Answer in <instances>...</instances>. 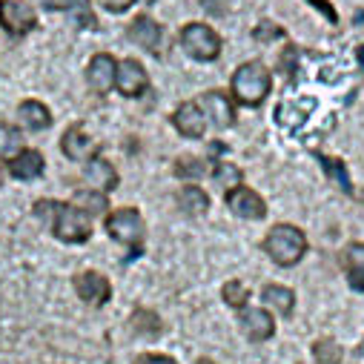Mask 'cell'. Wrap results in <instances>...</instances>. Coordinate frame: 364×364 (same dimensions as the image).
<instances>
[{
  "label": "cell",
  "instance_id": "6da1fadb",
  "mask_svg": "<svg viewBox=\"0 0 364 364\" xmlns=\"http://www.w3.org/2000/svg\"><path fill=\"white\" fill-rule=\"evenodd\" d=\"M35 215L41 221L49 224L52 235L63 244H83L92 238V224H89V215L83 210H77L75 204H63V201H49L41 198L35 201Z\"/></svg>",
  "mask_w": 364,
  "mask_h": 364
},
{
  "label": "cell",
  "instance_id": "7a4b0ae2",
  "mask_svg": "<svg viewBox=\"0 0 364 364\" xmlns=\"http://www.w3.org/2000/svg\"><path fill=\"white\" fill-rule=\"evenodd\" d=\"M264 250L279 267H293L307 252V235L293 224H276L264 238Z\"/></svg>",
  "mask_w": 364,
  "mask_h": 364
},
{
  "label": "cell",
  "instance_id": "3957f363",
  "mask_svg": "<svg viewBox=\"0 0 364 364\" xmlns=\"http://www.w3.org/2000/svg\"><path fill=\"white\" fill-rule=\"evenodd\" d=\"M269 86H272V75L261 63H244L232 75V92L244 107L264 104V98L269 95Z\"/></svg>",
  "mask_w": 364,
  "mask_h": 364
},
{
  "label": "cell",
  "instance_id": "277c9868",
  "mask_svg": "<svg viewBox=\"0 0 364 364\" xmlns=\"http://www.w3.org/2000/svg\"><path fill=\"white\" fill-rule=\"evenodd\" d=\"M107 232H109V238H115L118 244H127L132 250L129 258H138L141 255V244H144L146 227H144V218H141L138 210L124 207V210L109 213L107 215Z\"/></svg>",
  "mask_w": 364,
  "mask_h": 364
},
{
  "label": "cell",
  "instance_id": "5b68a950",
  "mask_svg": "<svg viewBox=\"0 0 364 364\" xmlns=\"http://www.w3.org/2000/svg\"><path fill=\"white\" fill-rule=\"evenodd\" d=\"M181 46L196 60H215L221 55V38L207 23H187L181 29Z\"/></svg>",
  "mask_w": 364,
  "mask_h": 364
},
{
  "label": "cell",
  "instance_id": "8992f818",
  "mask_svg": "<svg viewBox=\"0 0 364 364\" xmlns=\"http://www.w3.org/2000/svg\"><path fill=\"white\" fill-rule=\"evenodd\" d=\"M38 15L26 0H0V29L9 32L12 38H26L35 32Z\"/></svg>",
  "mask_w": 364,
  "mask_h": 364
},
{
  "label": "cell",
  "instance_id": "52a82bcc",
  "mask_svg": "<svg viewBox=\"0 0 364 364\" xmlns=\"http://www.w3.org/2000/svg\"><path fill=\"white\" fill-rule=\"evenodd\" d=\"M72 284H75L77 299H83L86 304H92V307H104V304L112 299V284H109V279L101 276V272H95V269L77 272Z\"/></svg>",
  "mask_w": 364,
  "mask_h": 364
},
{
  "label": "cell",
  "instance_id": "ba28073f",
  "mask_svg": "<svg viewBox=\"0 0 364 364\" xmlns=\"http://www.w3.org/2000/svg\"><path fill=\"white\" fill-rule=\"evenodd\" d=\"M115 86H118V92L124 98H138L146 92V86H149V75L146 69L135 60V58H127L118 63V75H115Z\"/></svg>",
  "mask_w": 364,
  "mask_h": 364
},
{
  "label": "cell",
  "instance_id": "9c48e42d",
  "mask_svg": "<svg viewBox=\"0 0 364 364\" xmlns=\"http://www.w3.org/2000/svg\"><path fill=\"white\" fill-rule=\"evenodd\" d=\"M115 75H118V60L107 52H98L92 60H89V69H86V83L92 92L98 95H107L109 89L115 86Z\"/></svg>",
  "mask_w": 364,
  "mask_h": 364
},
{
  "label": "cell",
  "instance_id": "30bf717a",
  "mask_svg": "<svg viewBox=\"0 0 364 364\" xmlns=\"http://www.w3.org/2000/svg\"><path fill=\"white\" fill-rule=\"evenodd\" d=\"M227 207L238 215V218H250V221H261L267 215V204L264 198L250 190V187H235L227 193Z\"/></svg>",
  "mask_w": 364,
  "mask_h": 364
},
{
  "label": "cell",
  "instance_id": "8fae6325",
  "mask_svg": "<svg viewBox=\"0 0 364 364\" xmlns=\"http://www.w3.org/2000/svg\"><path fill=\"white\" fill-rule=\"evenodd\" d=\"M198 107H201L204 115H210V121L218 129H227V127L235 124V107L224 92H218V89H210V92L198 101Z\"/></svg>",
  "mask_w": 364,
  "mask_h": 364
},
{
  "label": "cell",
  "instance_id": "7c38bea8",
  "mask_svg": "<svg viewBox=\"0 0 364 364\" xmlns=\"http://www.w3.org/2000/svg\"><path fill=\"white\" fill-rule=\"evenodd\" d=\"M60 149L69 161H89L98 155V144L83 132V127H69L60 138Z\"/></svg>",
  "mask_w": 364,
  "mask_h": 364
},
{
  "label": "cell",
  "instance_id": "4fadbf2b",
  "mask_svg": "<svg viewBox=\"0 0 364 364\" xmlns=\"http://www.w3.org/2000/svg\"><path fill=\"white\" fill-rule=\"evenodd\" d=\"M83 178H86V184L92 187V190H98V193H112V190L118 187V172H115V166H112L107 158H101V155L89 158V164H86V169H83Z\"/></svg>",
  "mask_w": 364,
  "mask_h": 364
},
{
  "label": "cell",
  "instance_id": "5bb4252c",
  "mask_svg": "<svg viewBox=\"0 0 364 364\" xmlns=\"http://www.w3.org/2000/svg\"><path fill=\"white\" fill-rule=\"evenodd\" d=\"M43 169H46V161L38 149H23V152H18L15 158L6 161V172L18 181H35V178L43 175Z\"/></svg>",
  "mask_w": 364,
  "mask_h": 364
},
{
  "label": "cell",
  "instance_id": "9a60e30c",
  "mask_svg": "<svg viewBox=\"0 0 364 364\" xmlns=\"http://www.w3.org/2000/svg\"><path fill=\"white\" fill-rule=\"evenodd\" d=\"M172 124H175V129L184 135V138H204V129H207V118H204L201 107L193 104V101L190 104H181L175 109Z\"/></svg>",
  "mask_w": 364,
  "mask_h": 364
},
{
  "label": "cell",
  "instance_id": "2e32d148",
  "mask_svg": "<svg viewBox=\"0 0 364 364\" xmlns=\"http://www.w3.org/2000/svg\"><path fill=\"white\" fill-rule=\"evenodd\" d=\"M241 330L250 341H267L272 338V333H276V321H272V316L267 310H258V307H250L241 313Z\"/></svg>",
  "mask_w": 364,
  "mask_h": 364
},
{
  "label": "cell",
  "instance_id": "e0dca14e",
  "mask_svg": "<svg viewBox=\"0 0 364 364\" xmlns=\"http://www.w3.org/2000/svg\"><path fill=\"white\" fill-rule=\"evenodd\" d=\"M127 35H129V38H132L138 46H144L146 52L158 55V49H161V26H158L152 18H146V15H138V18L129 23Z\"/></svg>",
  "mask_w": 364,
  "mask_h": 364
},
{
  "label": "cell",
  "instance_id": "ac0fdd59",
  "mask_svg": "<svg viewBox=\"0 0 364 364\" xmlns=\"http://www.w3.org/2000/svg\"><path fill=\"white\" fill-rule=\"evenodd\" d=\"M41 6L49 9V12H72L77 26H83V29H95L98 26L92 9H89V0H41Z\"/></svg>",
  "mask_w": 364,
  "mask_h": 364
},
{
  "label": "cell",
  "instance_id": "d6986e66",
  "mask_svg": "<svg viewBox=\"0 0 364 364\" xmlns=\"http://www.w3.org/2000/svg\"><path fill=\"white\" fill-rule=\"evenodd\" d=\"M18 118H21V124H23L26 129H32V132H41V129H49V127H52V112H49V107L41 104V101H21Z\"/></svg>",
  "mask_w": 364,
  "mask_h": 364
},
{
  "label": "cell",
  "instance_id": "ffe728a7",
  "mask_svg": "<svg viewBox=\"0 0 364 364\" xmlns=\"http://www.w3.org/2000/svg\"><path fill=\"white\" fill-rule=\"evenodd\" d=\"M344 269H347V282L353 290H364V244L355 241L344 252Z\"/></svg>",
  "mask_w": 364,
  "mask_h": 364
},
{
  "label": "cell",
  "instance_id": "44dd1931",
  "mask_svg": "<svg viewBox=\"0 0 364 364\" xmlns=\"http://www.w3.org/2000/svg\"><path fill=\"white\" fill-rule=\"evenodd\" d=\"M261 299H264V304H269L272 310H279L282 316H290L293 307H296V293L287 290V287H282V284H267L264 293H261Z\"/></svg>",
  "mask_w": 364,
  "mask_h": 364
},
{
  "label": "cell",
  "instance_id": "7402d4cb",
  "mask_svg": "<svg viewBox=\"0 0 364 364\" xmlns=\"http://www.w3.org/2000/svg\"><path fill=\"white\" fill-rule=\"evenodd\" d=\"M23 132H21V127H15V124H9V121H0V158L4 161H9V158H15L18 152H23Z\"/></svg>",
  "mask_w": 364,
  "mask_h": 364
},
{
  "label": "cell",
  "instance_id": "603a6c76",
  "mask_svg": "<svg viewBox=\"0 0 364 364\" xmlns=\"http://www.w3.org/2000/svg\"><path fill=\"white\" fill-rule=\"evenodd\" d=\"M178 204H181V210H184L187 215H204V213H207V207H210V196H207L201 187L190 184V187L181 190Z\"/></svg>",
  "mask_w": 364,
  "mask_h": 364
},
{
  "label": "cell",
  "instance_id": "cb8c5ba5",
  "mask_svg": "<svg viewBox=\"0 0 364 364\" xmlns=\"http://www.w3.org/2000/svg\"><path fill=\"white\" fill-rule=\"evenodd\" d=\"M72 204H75L77 210H83L86 215H101V213H107V207H109L107 193H98V190H80V193H75Z\"/></svg>",
  "mask_w": 364,
  "mask_h": 364
},
{
  "label": "cell",
  "instance_id": "d4e9b609",
  "mask_svg": "<svg viewBox=\"0 0 364 364\" xmlns=\"http://www.w3.org/2000/svg\"><path fill=\"white\" fill-rule=\"evenodd\" d=\"M318 164H321V169L327 172V178L333 181V184H336L338 190H344V193H353V184H350V172H347V166H344L338 158H330V155H318Z\"/></svg>",
  "mask_w": 364,
  "mask_h": 364
},
{
  "label": "cell",
  "instance_id": "484cf974",
  "mask_svg": "<svg viewBox=\"0 0 364 364\" xmlns=\"http://www.w3.org/2000/svg\"><path fill=\"white\" fill-rule=\"evenodd\" d=\"M213 178H215V184H221L227 190H235L241 184V169L230 161H218L215 169H213Z\"/></svg>",
  "mask_w": 364,
  "mask_h": 364
},
{
  "label": "cell",
  "instance_id": "4316f807",
  "mask_svg": "<svg viewBox=\"0 0 364 364\" xmlns=\"http://www.w3.org/2000/svg\"><path fill=\"white\" fill-rule=\"evenodd\" d=\"M132 324H135V330L144 333V336H155V333L161 330V321H158V316H155L152 310H135V313H132Z\"/></svg>",
  "mask_w": 364,
  "mask_h": 364
},
{
  "label": "cell",
  "instance_id": "83f0119b",
  "mask_svg": "<svg viewBox=\"0 0 364 364\" xmlns=\"http://www.w3.org/2000/svg\"><path fill=\"white\" fill-rule=\"evenodd\" d=\"M313 355L318 358V364H338V361H341V347H338L336 341L324 338V341H316Z\"/></svg>",
  "mask_w": 364,
  "mask_h": 364
},
{
  "label": "cell",
  "instance_id": "f1b7e54d",
  "mask_svg": "<svg viewBox=\"0 0 364 364\" xmlns=\"http://www.w3.org/2000/svg\"><path fill=\"white\" fill-rule=\"evenodd\" d=\"M207 172V164L198 161V158H181L175 164V175L178 178H201Z\"/></svg>",
  "mask_w": 364,
  "mask_h": 364
},
{
  "label": "cell",
  "instance_id": "f546056e",
  "mask_svg": "<svg viewBox=\"0 0 364 364\" xmlns=\"http://www.w3.org/2000/svg\"><path fill=\"white\" fill-rule=\"evenodd\" d=\"M247 299H250V290H247L241 282H227V284H224V301H227L230 307H244Z\"/></svg>",
  "mask_w": 364,
  "mask_h": 364
},
{
  "label": "cell",
  "instance_id": "4dcf8cb0",
  "mask_svg": "<svg viewBox=\"0 0 364 364\" xmlns=\"http://www.w3.org/2000/svg\"><path fill=\"white\" fill-rule=\"evenodd\" d=\"M284 32L279 26H272L269 21H261L258 29H255V41H272V38H282Z\"/></svg>",
  "mask_w": 364,
  "mask_h": 364
},
{
  "label": "cell",
  "instance_id": "1f68e13d",
  "mask_svg": "<svg viewBox=\"0 0 364 364\" xmlns=\"http://www.w3.org/2000/svg\"><path fill=\"white\" fill-rule=\"evenodd\" d=\"M307 4H310L313 9H318V12H321V15H324V18H327V21L333 23V26L338 23V15H336V9H333V6L327 4V0H307Z\"/></svg>",
  "mask_w": 364,
  "mask_h": 364
},
{
  "label": "cell",
  "instance_id": "d6a6232c",
  "mask_svg": "<svg viewBox=\"0 0 364 364\" xmlns=\"http://www.w3.org/2000/svg\"><path fill=\"white\" fill-rule=\"evenodd\" d=\"M135 364H178V361L169 355H161V353H144L135 358Z\"/></svg>",
  "mask_w": 364,
  "mask_h": 364
},
{
  "label": "cell",
  "instance_id": "836d02e7",
  "mask_svg": "<svg viewBox=\"0 0 364 364\" xmlns=\"http://www.w3.org/2000/svg\"><path fill=\"white\" fill-rule=\"evenodd\" d=\"M132 4H135V0H101V6H104L107 12H112V15H121V12H127Z\"/></svg>",
  "mask_w": 364,
  "mask_h": 364
},
{
  "label": "cell",
  "instance_id": "e575fe53",
  "mask_svg": "<svg viewBox=\"0 0 364 364\" xmlns=\"http://www.w3.org/2000/svg\"><path fill=\"white\" fill-rule=\"evenodd\" d=\"M355 23H364V12H358V15H355Z\"/></svg>",
  "mask_w": 364,
  "mask_h": 364
},
{
  "label": "cell",
  "instance_id": "d590c367",
  "mask_svg": "<svg viewBox=\"0 0 364 364\" xmlns=\"http://www.w3.org/2000/svg\"><path fill=\"white\" fill-rule=\"evenodd\" d=\"M198 364H215L213 358H198Z\"/></svg>",
  "mask_w": 364,
  "mask_h": 364
},
{
  "label": "cell",
  "instance_id": "8d00e7d4",
  "mask_svg": "<svg viewBox=\"0 0 364 364\" xmlns=\"http://www.w3.org/2000/svg\"><path fill=\"white\" fill-rule=\"evenodd\" d=\"M358 58H361V63H364V46H361V49H358Z\"/></svg>",
  "mask_w": 364,
  "mask_h": 364
},
{
  "label": "cell",
  "instance_id": "74e56055",
  "mask_svg": "<svg viewBox=\"0 0 364 364\" xmlns=\"http://www.w3.org/2000/svg\"><path fill=\"white\" fill-rule=\"evenodd\" d=\"M0 187H4V172H0Z\"/></svg>",
  "mask_w": 364,
  "mask_h": 364
}]
</instances>
